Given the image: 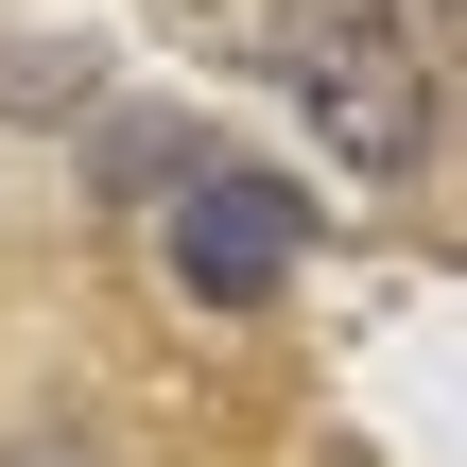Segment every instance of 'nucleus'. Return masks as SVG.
<instances>
[{
	"mask_svg": "<svg viewBox=\"0 0 467 467\" xmlns=\"http://www.w3.org/2000/svg\"><path fill=\"white\" fill-rule=\"evenodd\" d=\"M295 87H312V121L347 139V173H416V139H433L416 35H381L364 0H312V17H295Z\"/></svg>",
	"mask_w": 467,
	"mask_h": 467,
	"instance_id": "1",
	"label": "nucleus"
},
{
	"mask_svg": "<svg viewBox=\"0 0 467 467\" xmlns=\"http://www.w3.org/2000/svg\"><path fill=\"white\" fill-rule=\"evenodd\" d=\"M295 260H312V191L295 173H225V156L173 173V295L191 312H260Z\"/></svg>",
	"mask_w": 467,
	"mask_h": 467,
	"instance_id": "2",
	"label": "nucleus"
},
{
	"mask_svg": "<svg viewBox=\"0 0 467 467\" xmlns=\"http://www.w3.org/2000/svg\"><path fill=\"white\" fill-rule=\"evenodd\" d=\"M416 17H433V0H416Z\"/></svg>",
	"mask_w": 467,
	"mask_h": 467,
	"instance_id": "3",
	"label": "nucleus"
}]
</instances>
